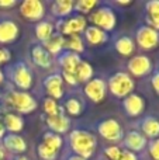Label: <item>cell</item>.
Instances as JSON below:
<instances>
[{"mask_svg":"<svg viewBox=\"0 0 159 160\" xmlns=\"http://www.w3.org/2000/svg\"><path fill=\"white\" fill-rule=\"evenodd\" d=\"M66 160H86V159L80 158V156H78V155H70V156H68Z\"/></svg>","mask_w":159,"mask_h":160,"instance_id":"cell-43","label":"cell"},{"mask_svg":"<svg viewBox=\"0 0 159 160\" xmlns=\"http://www.w3.org/2000/svg\"><path fill=\"white\" fill-rule=\"evenodd\" d=\"M4 158H6V152L3 149V146L0 145V160H4Z\"/></svg>","mask_w":159,"mask_h":160,"instance_id":"cell-44","label":"cell"},{"mask_svg":"<svg viewBox=\"0 0 159 160\" xmlns=\"http://www.w3.org/2000/svg\"><path fill=\"white\" fill-rule=\"evenodd\" d=\"M149 153L155 160H159V138L149 142Z\"/></svg>","mask_w":159,"mask_h":160,"instance_id":"cell-35","label":"cell"},{"mask_svg":"<svg viewBox=\"0 0 159 160\" xmlns=\"http://www.w3.org/2000/svg\"><path fill=\"white\" fill-rule=\"evenodd\" d=\"M16 0H0V7H13Z\"/></svg>","mask_w":159,"mask_h":160,"instance_id":"cell-41","label":"cell"},{"mask_svg":"<svg viewBox=\"0 0 159 160\" xmlns=\"http://www.w3.org/2000/svg\"><path fill=\"white\" fill-rule=\"evenodd\" d=\"M18 37V25L13 20L0 21V44H10Z\"/></svg>","mask_w":159,"mask_h":160,"instance_id":"cell-16","label":"cell"},{"mask_svg":"<svg viewBox=\"0 0 159 160\" xmlns=\"http://www.w3.org/2000/svg\"><path fill=\"white\" fill-rule=\"evenodd\" d=\"M146 14H159V0H151L145 4Z\"/></svg>","mask_w":159,"mask_h":160,"instance_id":"cell-36","label":"cell"},{"mask_svg":"<svg viewBox=\"0 0 159 160\" xmlns=\"http://www.w3.org/2000/svg\"><path fill=\"white\" fill-rule=\"evenodd\" d=\"M3 146L11 153H24L27 150V142L16 133H8L3 138Z\"/></svg>","mask_w":159,"mask_h":160,"instance_id":"cell-18","label":"cell"},{"mask_svg":"<svg viewBox=\"0 0 159 160\" xmlns=\"http://www.w3.org/2000/svg\"><path fill=\"white\" fill-rule=\"evenodd\" d=\"M64 47L66 48V51H70V52H75V53L83 52L85 51L83 39L79 35H70L66 39H64Z\"/></svg>","mask_w":159,"mask_h":160,"instance_id":"cell-27","label":"cell"},{"mask_svg":"<svg viewBox=\"0 0 159 160\" xmlns=\"http://www.w3.org/2000/svg\"><path fill=\"white\" fill-rule=\"evenodd\" d=\"M44 111L47 112L48 117H54V115L61 114V112H59L58 102H56L54 98H51V97H48V98L44 100Z\"/></svg>","mask_w":159,"mask_h":160,"instance_id":"cell-32","label":"cell"},{"mask_svg":"<svg viewBox=\"0 0 159 160\" xmlns=\"http://www.w3.org/2000/svg\"><path fill=\"white\" fill-rule=\"evenodd\" d=\"M31 58H33L34 63L42 69H48L52 65V56L48 53V51L42 45H34L31 48Z\"/></svg>","mask_w":159,"mask_h":160,"instance_id":"cell-17","label":"cell"},{"mask_svg":"<svg viewBox=\"0 0 159 160\" xmlns=\"http://www.w3.org/2000/svg\"><path fill=\"white\" fill-rule=\"evenodd\" d=\"M4 135H6V128H4V125H3L2 119H0V139L4 138Z\"/></svg>","mask_w":159,"mask_h":160,"instance_id":"cell-42","label":"cell"},{"mask_svg":"<svg viewBox=\"0 0 159 160\" xmlns=\"http://www.w3.org/2000/svg\"><path fill=\"white\" fill-rule=\"evenodd\" d=\"M62 82H64V79H62V76L59 73H54V75H49L44 79V87L47 88L51 98L58 100L64 96Z\"/></svg>","mask_w":159,"mask_h":160,"instance_id":"cell-15","label":"cell"},{"mask_svg":"<svg viewBox=\"0 0 159 160\" xmlns=\"http://www.w3.org/2000/svg\"><path fill=\"white\" fill-rule=\"evenodd\" d=\"M45 124L52 129V132L55 133H65L68 129H69V119L64 115V114H58V115H54V117H47L45 119Z\"/></svg>","mask_w":159,"mask_h":160,"instance_id":"cell-20","label":"cell"},{"mask_svg":"<svg viewBox=\"0 0 159 160\" xmlns=\"http://www.w3.org/2000/svg\"><path fill=\"white\" fill-rule=\"evenodd\" d=\"M73 4H75V3H73L72 0H56V2H54L51 10H52L54 16L64 18V17L69 16L73 11Z\"/></svg>","mask_w":159,"mask_h":160,"instance_id":"cell-24","label":"cell"},{"mask_svg":"<svg viewBox=\"0 0 159 160\" xmlns=\"http://www.w3.org/2000/svg\"><path fill=\"white\" fill-rule=\"evenodd\" d=\"M65 108H66V112L69 115H79L82 112V105L79 100L76 98H68L65 101Z\"/></svg>","mask_w":159,"mask_h":160,"instance_id":"cell-33","label":"cell"},{"mask_svg":"<svg viewBox=\"0 0 159 160\" xmlns=\"http://www.w3.org/2000/svg\"><path fill=\"white\" fill-rule=\"evenodd\" d=\"M83 35H85V39L90 45H100L107 42V39H109V35H107L106 31L100 30L99 27H95V25H90V27L85 28Z\"/></svg>","mask_w":159,"mask_h":160,"instance_id":"cell-19","label":"cell"},{"mask_svg":"<svg viewBox=\"0 0 159 160\" xmlns=\"http://www.w3.org/2000/svg\"><path fill=\"white\" fill-rule=\"evenodd\" d=\"M8 76L11 82L21 90H28L33 86V73L24 62H17L16 65L10 66Z\"/></svg>","mask_w":159,"mask_h":160,"instance_id":"cell-4","label":"cell"},{"mask_svg":"<svg viewBox=\"0 0 159 160\" xmlns=\"http://www.w3.org/2000/svg\"><path fill=\"white\" fill-rule=\"evenodd\" d=\"M109 90L115 97H127L134 90V80L130 78L128 73L117 72L110 76L109 79Z\"/></svg>","mask_w":159,"mask_h":160,"instance_id":"cell-3","label":"cell"},{"mask_svg":"<svg viewBox=\"0 0 159 160\" xmlns=\"http://www.w3.org/2000/svg\"><path fill=\"white\" fill-rule=\"evenodd\" d=\"M35 35L39 41L45 42L54 35V25L48 21H41L35 25Z\"/></svg>","mask_w":159,"mask_h":160,"instance_id":"cell-26","label":"cell"},{"mask_svg":"<svg viewBox=\"0 0 159 160\" xmlns=\"http://www.w3.org/2000/svg\"><path fill=\"white\" fill-rule=\"evenodd\" d=\"M10 59V52L7 49H0V65L3 62H7Z\"/></svg>","mask_w":159,"mask_h":160,"instance_id":"cell-40","label":"cell"},{"mask_svg":"<svg viewBox=\"0 0 159 160\" xmlns=\"http://www.w3.org/2000/svg\"><path fill=\"white\" fill-rule=\"evenodd\" d=\"M3 125H4V128L7 131H10L11 133L14 132H20V131L23 129V127H24V122H23V118L20 115H17V114H6L4 118H3Z\"/></svg>","mask_w":159,"mask_h":160,"instance_id":"cell-23","label":"cell"},{"mask_svg":"<svg viewBox=\"0 0 159 160\" xmlns=\"http://www.w3.org/2000/svg\"><path fill=\"white\" fill-rule=\"evenodd\" d=\"M121 152H123V150L118 146H107L106 149H104V155L110 160H118L121 156Z\"/></svg>","mask_w":159,"mask_h":160,"instance_id":"cell-34","label":"cell"},{"mask_svg":"<svg viewBox=\"0 0 159 160\" xmlns=\"http://www.w3.org/2000/svg\"><path fill=\"white\" fill-rule=\"evenodd\" d=\"M97 6V2L96 0H79L73 4V10L79 11L82 14H87L93 10V8Z\"/></svg>","mask_w":159,"mask_h":160,"instance_id":"cell-30","label":"cell"},{"mask_svg":"<svg viewBox=\"0 0 159 160\" xmlns=\"http://www.w3.org/2000/svg\"><path fill=\"white\" fill-rule=\"evenodd\" d=\"M118 160H138V158H137V155H135V153H132V152H130V150L124 149L123 152H121V156H120V159H118Z\"/></svg>","mask_w":159,"mask_h":160,"instance_id":"cell-38","label":"cell"},{"mask_svg":"<svg viewBox=\"0 0 159 160\" xmlns=\"http://www.w3.org/2000/svg\"><path fill=\"white\" fill-rule=\"evenodd\" d=\"M20 13L30 21H38L44 16V4L39 0H25L20 6Z\"/></svg>","mask_w":159,"mask_h":160,"instance_id":"cell-10","label":"cell"},{"mask_svg":"<svg viewBox=\"0 0 159 160\" xmlns=\"http://www.w3.org/2000/svg\"><path fill=\"white\" fill-rule=\"evenodd\" d=\"M97 132L100 133L106 141H110V142H118V141H121L124 136L121 125L113 118L103 119V121L99 122Z\"/></svg>","mask_w":159,"mask_h":160,"instance_id":"cell-6","label":"cell"},{"mask_svg":"<svg viewBox=\"0 0 159 160\" xmlns=\"http://www.w3.org/2000/svg\"><path fill=\"white\" fill-rule=\"evenodd\" d=\"M86 28V20L82 16H76L72 17V18H68L62 22V25L59 27V31H61V35H78L79 32L85 31Z\"/></svg>","mask_w":159,"mask_h":160,"instance_id":"cell-12","label":"cell"},{"mask_svg":"<svg viewBox=\"0 0 159 160\" xmlns=\"http://www.w3.org/2000/svg\"><path fill=\"white\" fill-rule=\"evenodd\" d=\"M37 152H38V156L42 160H55L56 159V153H58L56 150H54L52 148L47 146V145H44V143H39L38 145Z\"/></svg>","mask_w":159,"mask_h":160,"instance_id":"cell-31","label":"cell"},{"mask_svg":"<svg viewBox=\"0 0 159 160\" xmlns=\"http://www.w3.org/2000/svg\"><path fill=\"white\" fill-rule=\"evenodd\" d=\"M106 90H107V86L106 82L100 78H96L92 79L86 83L85 86V94L89 100H92L93 102H100L101 100L106 97Z\"/></svg>","mask_w":159,"mask_h":160,"instance_id":"cell-8","label":"cell"},{"mask_svg":"<svg viewBox=\"0 0 159 160\" xmlns=\"http://www.w3.org/2000/svg\"><path fill=\"white\" fill-rule=\"evenodd\" d=\"M44 48L48 51L49 55L61 53L62 48H64V37H62L61 34H54L48 41L44 42Z\"/></svg>","mask_w":159,"mask_h":160,"instance_id":"cell-25","label":"cell"},{"mask_svg":"<svg viewBox=\"0 0 159 160\" xmlns=\"http://www.w3.org/2000/svg\"><path fill=\"white\" fill-rule=\"evenodd\" d=\"M140 128L145 138H156L159 135V121L154 117H145L140 122Z\"/></svg>","mask_w":159,"mask_h":160,"instance_id":"cell-22","label":"cell"},{"mask_svg":"<svg viewBox=\"0 0 159 160\" xmlns=\"http://www.w3.org/2000/svg\"><path fill=\"white\" fill-rule=\"evenodd\" d=\"M123 108L128 117H138L145 108L144 98L138 94H128L123 100Z\"/></svg>","mask_w":159,"mask_h":160,"instance_id":"cell-13","label":"cell"},{"mask_svg":"<svg viewBox=\"0 0 159 160\" xmlns=\"http://www.w3.org/2000/svg\"><path fill=\"white\" fill-rule=\"evenodd\" d=\"M69 143L75 155L80 156L83 159L92 158L96 150V138L90 132L82 129H75L69 133Z\"/></svg>","mask_w":159,"mask_h":160,"instance_id":"cell-1","label":"cell"},{"mask_svg":"<svg viewBox=\"0 0 159 160\" xmlns=\"http://www.w3.org/2000/svg\"><path fill=\"white\" fill-rule=\"evenodd\" d=\"M90 21L95 24V27H99L100 30L107 32V31H111L115 27L117 18H115V14L111 8L103 6V7L97 8L90 14Z\"/></svg>","mask_w":159,"mask_h":160,"instance_id":"cell-5","label":"cell"},{"mask_svg":"<svg viewBox=\"0 0 159 160\" xmlns=\"http://www.w3.org/2000/svg\"><path fill=\"white\" fill-rule=\"evenodd\" d=\"M6 102L21 114H30L37 108L35 98L25 91H10L6 97Z\"/></svg>","mask_w":159,"mask_h":160,"instance_id":"cell-2","label":"cell"},{"mask_svg":"<svg viewBox=\"0 0 159 160\" xmlns=\"http://www.w3.org/2000/svg\"><path fill=\"white\" fill-rule=\"evenodd\" d=\"M80 62L82 59L79 56V53L70 52V51H64L58 56V63L62 68V72H68V73H72V75H75Z\"/></svg>","mask_w":159,"mask_h":160,"instance_id":"cell-14","label":"cell"},{"mask_svg":"<svg viewBox=\"0 0 159 160\" xmlns=\"http://www.w3.org/2000/svg\"><path fill=\"white\" fill-rule=\"evenodd\" d=\"M14 160H28L25 156H17V158H14Z\"/></svg>","mask_w":159,"mask_h":160,"instance_id":"cell-45","label":"cell"},{"mask_svg":"<svg viewBox=\"0 0 159 160\" xmlns=\"http://www.w3.org/2000/svg\"><path fill=\"white\" fill-rule=\"evenodd\" d=\"M3 82V73H2V70H0V83Z\"/></svg>","mask_w":159,"mask_h":160,"instance_id":"cell-46","label":"cell"},{"mask_svg":"<svg viewBox=\"0 0 159 160\" xmlns=\"http://www.w3.org/2000/svg\"><path fill=\"white\" fill-rule=\"evenodd\" d=\"M101 160H104V159H101Z\"/></svg>","mask_w":159,"mask_h":160,"instance_id":"cell-47","label":"cell"},{"mask_svg":"<svg viewBox=\"0 0 159 160\" xmlns=\"http://www.w3.org/2000/svg\"><path fill=\"white\" fill-rule=\"evenodd\" d=\"M137 44L142 49H154L159 45V32L148 25H141L135 34Z\"/></svg>","mask_w":159,"mask_h":160,"instance_id":"cell-7","label":"cell"},{"mask_svg":"<svg viewBox=\"0 0 159 160\" xmlns=\"http://www.w3.org/2000/svg\"><path fill=\"white\" fill-rule=\"evenodd\" d=\"M42 143L47 145V146H49V148H52L54 150H56V152H58V150L62 148L64 141H62V138L58 135V133H55V132H45L44 135H42Z\"/></svg>","mask_w":159,"mask_h":160,"instance_id":"cell-29","label":"cell"},{"mask_svg":"<svg viewBox=\"0 0 159 160\" xmlns=\"http://www.w3.org/2000/svg\"><path fill=\"white\" fill-rule=\"evenodd\" d=\"M123 142V146L127 150L135 153V152H141L144 148L146 146V138L138 131H130L121 139Z\"/></svg>","mask_w":159,"mask_h":160,"instance_id":"cell-11","label":"cell"},{"mask_svg":"<svg viewBox=\"0 0 159 160\" xmlns=\"http://www.w3.org/2000/svg\"><path fill=\"white\" fill-rule=\"evenodd\" d=\"M62 78L65 79V82L68 83V84H70V86H76L78 84V79H76V76L75 75H72V73H68V72H62Z\"/></svg>","mask_w":159,"mask_h":160,"instance_id":"cell-37","label":"cell"},{"mask_svg":"<svg viewBox=\"0 0 159 160\" xmlns=\"http://www.w3.org/2000/svg\"><path fill=\"white\" fill-rule=\"evenodd\" d=\"M151 84H152V87H154V90L159 94V72L154 73V76H152V79H151Z\"/></svg>","mask_w":159,"mask_h":160,"instance_id":"cell-39","label":"cell"},{"mask_svg":"<svg viewBox=\"0 0 159 160\" xmlns=\"http://www.w3.org/2000/svg\"><path fill=\"white\" fill-rule=\"evenodd\" d=\"M75 76L78 79V82H89L92 80V76H93V68L90 63H87L86 61H82L79 63L78 69L75 72Z\"/></svg>","mask_w":159,"mask_h":160,"instance_id":"cell-28","label":"cell"},{"mask_svg":"<svg viewBox=\"0 0 159 160\" xmlns=\"http://www.w3.org/2000/svg\"><path fill=\"white\" fill-rule=\"evenodd\" d=\"M114 48L120 55L123 56H130L134 53L135 51V42L132 41L131 37L128 35H121L115 39L114 42Z\"/></svg>","mask_w":159,"mask_h":160,"instance_id":"cell-21","label":"cell"},{"mask_svg":"<svg viewBox=\"0 0 159 160\" xmlns=\"http://www.w3.org/2000/svg\"><path fill=\"white\" fill-rule=\"evenodd\" d=\"M152 69L151 59L145 55H137L130 59L128 62V70L135 78H144L146 76Z\"/></svg>","mask_w":159,"mask_h":160,"instance_id":"cell-9","label":"cell"}]
</instances>
